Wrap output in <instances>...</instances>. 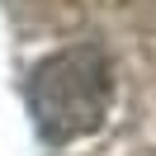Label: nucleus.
<instances>
[{
	"label": "nucleus",
	"instance_id": "nucleus-1",
	"mask_svg": "<svg viewBox=\"0 0 156 156\" xmlns=\"http://www.w3.org/2000/svg\"><path fill=\"white\" fill-rule=\"evenodd\" d=\"M24 99H29V114L48 142H57V147L80 142V137L99 133V123L109 114V99H114L109 57L99 48H90V43L52 52L29 71Z\"/></svg>",
	"mask_w": 156,
	"mask_h": 156
}]
</instances>
